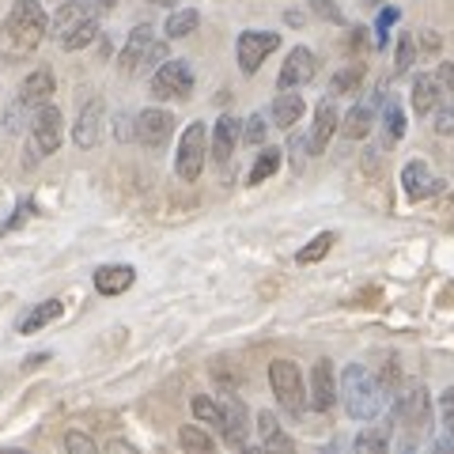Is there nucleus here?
Returning a JSON list of instances; mask_svg holds the SVG:
<instances>
[{"label": "nucleus", "instance_id": "nucleus-1", "mask_svg": "<svg viewBox=\"0 0 454 454\" xmlns=\"http://www.w3.org/2000/svg\"><path fill=\"white\" fill-rule=\"evenodd\" d=\"M340 397H345L348 417H356V420H375L387 409V390H382V382L364 364L345 367V375H340Z\"/></svg>", "mask_w": 454, "mask_h": 454}, {"label": "nucleus", "instance_id": "nucleus-2", "mask_svg": "<svg viewBox=\"0 0 454 454\" xmlns=\"http://www.w3.org/2000/svg\"><path fill=\"white\" fill-rule=\"evenodd\" d=\"M50 31V20L46 12H42L38 0H16L4 20V38L12 42V50H35L42 38H46Z\"/></svg>", "mask_w": 454, "mask_h": 454}, {"label": "nucleus", "instance_id": "nucleus-3", "mask_svg": "<svg viewBox=\"0 0 454 454\" xmlns=\"http://www.w3.org/2000/svg\"><path fill=\"white\" fill-rule=\"evenodd\" d=\"M269 382H273V394L284 413L300 417L303 405H307V390H303V375L300 367H295L292 360H273L269 364Z\"/></svg>", "mask_w": 454, "mask_h": 454}, {"label": "nucleus", "instance_id": "nucleus-4", "mask_svg": "<svg viewBox=\"0 0 454 454\" xmlns=\"http://www.w3.org/2000/svg\"><path fill=\"white\" fill-rule=\"evenodd\" d=\"M205 148H208V133H205V121H190L186 133L178 140V152H175V170L182 182H197L205 170Z\"/></svg>", "mask_w": 454, "mask_h": 454}, {"label": "nucleus", "instance_id": "nucleus-5", "mask_svg": "<svg viewBox=\"0 0 454 454\" xmlns=\"http://www.w3.org/2000/svg\"><path fill=\"white\" fill-rule=\"evenodd\" d=\"M152 95L160 98V103H167V98H190L193 95V68L190 61H182V57H175V61H163L160 68H155L152 76Z\"/></svg>", "mask_w": 454, "mask_h": 454}, {"label": "nucleus", "instance_id": "nucleus-6", "mask_svg": "<svg viewBox=\"0 0 454 454\" xmlns=\"http://www.w3.org/2000/svg\"><path fill=\"white\" fill-rule=\"evenodd\" d=\"M61 140H65L61 110H57L53 103L38 106L35 118H31V145H35V152H38V155H50V152L61 148Z\"/></svg>", "mask_w": 454, "mask_h": 454}, {"label": "nucleus", "instance_id": "nucleus-7", "mask_svg": "<svg viewBox=\"0 0 454 454\" xmlns=\"http://www.w3.org/2000/svg\"><path fill=\"white\" fill-rule=\"evenodd\" d=\"M394 417H397V424H402V428H409V432L420 435L424 428H428V420H432V397H428V390H424V387L402 390V394H397Z\"/></svg>", "mask_w": 454, "mask_h": 454}, {"label": "nucleus", "instance_id": "nucleus-8", "mask_svg": "<svg viewBox=\"0 0 454 454\" xmlns=\"http://www.w3.org/2000/svg\"><path fill=\"white\" fill-rule=\"evenodd\" d=\"M277 46H280L277 31H243V35H239V68H243L247 76H254L262 68V61Z\"/></svg>", "mask_w": 454, "mask_h": 454}, {"label": "nucleus", "instance_id": "nucleus-9", "mask_svg": "<svg viewBox=\"0 0 454 454\" xmlns=\"http://www.w3.org/2000/svg\"><path fill=\"white\" fill-rule=\"evenodd\" d=\"M106 8H114V0H65L61 12L53 16V35L65 38L73 27L88 23V20H98Z\"/></svg>", "mask_w": 454, "mask_h": 454}, {"label": "nucleus", "instance_id": "nucleus-10", "mask_svg": "<svg viewBox=\"0 0 454 454\" xmlns=\"http://www.w3.org/2000/svg\"><path fill=\"white\" fill-rule=\"evenodd\" d=\"M315 73H318L315 53H310L307 46H295V50L288 53V61L280 65L277 83H280V91H295V88H303V83L315 80Z\"/></svg>", "mask_w": 454, "mask_h": 454}, {"label": "nucleus", "instance_id": "nucleus-11", "mask_svg": "<svg viewBox=\"0 0 454 454\" xmlns=\"http://www.w3.org/2000/svg\"><path fill=\"white\" fill-rule=\"evenodd\" d=\"M170 133H175V114H167L160 106L137 114V140L145 148H163Z\"/></svg>", "mask_w": 454, "mask_h": 454}, {"label": "nucleus", "instance_id": "nucleus-12", "mask_svg": "<svg viewBox=\"0 0 454 454\" xmlns=\"http://www.w3.org/2000/svg\"><path fill=\"white\" fill-rule=\"evenodd\" d=\"M103 121H106V106L103 98H88L80 106V118H76V129H73V140L80 148H95L103 140Z\"/></svg>", "mask_w": 454, "mask_h": 454}, {"label": "nucleus", "instance_id": "nucleus-13", "mask_svg": "<svg viewBox=\"0 0 454 454\" xmlns=\"http://www.w3.org/2000/svg\"><path fill=\"white\" fill-rule=\"evenodd\" d=\"M337 382H333V364L330 360H318L315 372H310V409H318V413H330L333 402H337Z\"/></svg>", "mask_w": 454, "mask_h": 454}, {"label": "nucleus", "instance_id": "nucleus-14", "mask_svg": "<svg viewBox=\"0 0 454 454\" xmlns=\"http://www.w3.org/2000/svg\"><path fill=\"white\" fill-rule=\"evenodd\" d=\"M402 186H405V197L424 201V197L439 193V178H432V170L424 167L420 160H413V163H405V170H402Z\"/></svg>", "mask_w": 454, "mask_h": 454}, {"label": "nucleus", "instance_id": "nucleus-15", "mask_svg": "<svg viewBox=\"0 0 454 454\" xmlns=\"http://www.w3.org/2000/svg\"><path fill=\"white\" fill-rule=\"evenodd\" d=\"M50 95H53V73H46V68H38V73H31L23 80V88H20V103L23 110H38V106H46L50 103Z\"/></svg>", "mask_w": 454, "mask_h": 454}, {"label": "nucleus", "instance_id": "nucleus-16", "mask_svg": "<svg viewBox=\"0 0 454 454\" xmlns=\"http://www.w3.org/2000/svg\"><path fill=\"white\" fill-rule=\"evenodd\" d=\"M337 110H333V103H318V110H315V125H310V137H307V148H310V155H318V152H325V145H330V137L337 133Z\"/></svg>", "mask_w": 454, "mask_h": 454}, {"label": "nucleus", "instance_id": "nucleus-17", "mask_svg": "<svg viewBox=\"0 0 454 454\" xmlns=\"http://www.w3.org/2000/svg\"><path fill=\"white\" fill-rule=\"evenodd\" d=\"M152 46H155L152 27H148V23L133 27V35H129V42H125V50H121V73H137L140 61L148 57V50H152Z\"/></svg>", "mask_w": 454, "mask_h": 454}, {"label": "nucleus", "instance_id": "nucleus-18", "mask_svg": "<svg viewBox=\"0 0 454 454\" xmlns=\"http://www.w3.org/2000/svg\"><path fill=\"white\" fill-rule=\"evenodd\" d=\"M227 439V447H239V450H247V405L239 402V397H231V402L223 405V432Z\"/></svg>", "mask_w": 454, "mask_h": 454}, {"label": "nucleus", "instance_id": "nucleus-19", "mask_svg": "<svg viewBox=\"0 0 454 454\" xmlns=\"http://www.w3.org/2000/svg\"><path fill=\"white\" fill-rule=\"evenodd\" d=\"M133 265H103V269H95V288L103 292V295H121L125 288H133Z\"/></svg>", "mask_w": 454, "mask_h": 454}, {"label": "nucleus", "instance_id": "nucleus-20", "mask_svg": "<svg viewBox=\"0 0 454 454\" xmlns=\"http://www.w3.org/2000/svg\"><path fill=\"white\" fill-rule=\"evenodd\" d=\"M212 155H216V163H227L231 160V152L239 145V121L231 118V114H223V118L216 121V129H212Z\"/></svg>", "mask_w": 454, "mask_h": 454}, {"label": "nucleus", "instance_id": "nucleus-21", "mask_svg": "<svg viewBox=\"0 0 454 454\" xmlns=\"http://www.w3.org/2000/svg\"><path fill=\"white\" fill-rule=\"evenodd\" d=\"M303 95L300 91H280L273 98V125H280V129H292L295 121L303 118Z\"/></svg>", "mask_w": 454, "mask_h": 454}, {"label": "nucleus", "instance_id": "nucleus-22", "mask_svg": "<svg viewBox=\"0 0 454 454\" xmlns=\"http://www.w3.org/2000/svg\"><path fill=\"white\" fill-rule=\"evenodd\" d=\"M53 318H61V303L46 300V303H38L35 310H27V315L20 318V333H38L42 325H50Z\"/></svg>", "mask_w": 454, "mask_h": 454}, {"label": "nucleus", "instance_id": "nucleus-23", "mask_svg": "<svg viewBox=\"0 0 454 454\" xmlns=\"http://www.w3.org/2000/svg\"><path fill=\"white\" fill-rule=\"evenodd\" d=\"M197 23H201V16H197V8H178L167 16V38H190L197 31Z\"/></svg>", "mask_w": 454, "mask_h": 454}, {"label": "nucleus", "instance_id": "nucleus-24", "mask_svg": "<svg viewBox=\"0 0 454 454\" xmlns=\"http://www.w3.org/2000/svg\"><path fill=\"white\" fill-rule=\"evenodd\" d=\"M439 98L443 95H439V88H435V76H417V83H413V110L417 114H432Z\"/></svg>", "mask_w": 454, "mask_h": 454}, {"label": "nucleus", "instance_id": "nucleus-25", "mask_svg": "<svg viewBox=\"0 0 454 454\" xmlns=\"http://www.w3.org/2000/svg\"><path fill=\"white\" fill-rule=\"evenodd\" d=\"M372 110H367V106H352L348 110V118L345 121H340V133H345L348 140H364L367 133H372Z\"/></svg>", "mask_w": 454, "mask_h": 454}, {"label": "nucleus", "instance_id": "nucleus-26", "mask_svg": "<svg viewBox=\"0 0 454 454\" xmlns=\"http://www.w3.org/2000/svg\"><path fill=\"white\" fill-rule=\"evenodd\" d=\"M178 443H182V450H190V454H208L212 447H216V439H212L205 428H197V424H186V428L178 432Z\"/></svg>", "mask_w": 454, "mask_h": 454}, {"label": "nucleus", "instance_id": "nucleus-27", "mask_svg": "<svg viewBox=\"0 0 454 454\" xmlns=\"http://www.w3.org/2000/svg\"><path fill=\"white\" fill-rule=\"evenodd\" d=\"M333 243H337V235L333 231H322V235H315V239H310V243L300 250V254H295V262H300V265H310V262H322L325 258V254H330L333 250Z\"/></svg>", "mask_w": 454, "mask_h": 454}, {"label": "nucleus", "instance_id": "nucleus-28", "mask_svg": "<svg viewBox=\"0 0 454 454\" xmlns=\"http://www.w3.org/2000/svg\"><path fill=\"white\" fill-rule=\"evenodd\" d=\"M277 167H280V148H269V145H265V152L258 155V163L250 167V186H258V182L273 178Z\"/></svg>", "mask_w": 454, "mask_h": 454}, {"label": "nucleus", "instance_id": "nucleus-29", "mask_svg": "<svg viewBox=\"0 0 454 454\" xmlns=\"http://www.w3.org/2000/svg\"><path fill=\"white\" fill-rule=\"evenodd\" d=\"M193 417L205 420V424H212L216 432H223V405H216L212 397H205V394L193 397Z\"/></svg>", "mask_w": 454, "mask_h": 454}, {"label": "nucleus", "instance_id": "nucleus-30", "mask_svg": "<svg viewBox=\"0 0 454 454\" xmlns=\"http://www.w3.org/2000/svg\"><path fill=\"white\" fill-rule=\"evenodd\" d=\"M95 35H98V20H88V23L73 27V31L61 38V46L65 50H83V46H91V42H95Z\"/></svg>", "mask_w": 454, "mask_h": 454}, {"label": "nucleus", "instance_id": "nucleus-31", "mask_svg": "<svg viewBox=\"0 0 454 454\" xmlns=\"http://www.w3.org/2000/svg\"><path fill=\"white\" fill-rule=\"evenodd\" d=\"M258 432H262L265 447H288V435L280 432V424H277L273 413H258Z\"/></svg>", "mask_w": 454, "mask_h": 454}, {"label": "nucleus", "instance_id": "nucleus-32", "mask_svg": "<svg viewBox=\"0 0 454 454\" xmlns=\"http://www.w3.org/2000/svg\"><path fill=\"white\" fill-rule=\"evenodd\" d=\"M439 413H443V439H439V447H454V387L439 397Z\"/></svg>", "mask_w": 454, "mask_h": 454}, {"label": "nucleus", "instance_id": "nucleus-33", "mask_svg": "<svg viewBox=\"0 0 454 454\" xmlns=\"http://www.w3.org/2000/svg\"><path fill=\"white\" fill-rule=\"evenodd\" d=\"M360 80H364V65H352V68H345V73L333 76L330 88H333V95H352L360 88Z\"/></svg>", "mask_w": 454, "mask_h": 454}, {"label": "nucleus", "instance_id": "nucleus-34", "mask_svg": "<svg viewBox=\"0 0 454 454\" xmlns=\"http://www.w3.org/2000/svg\"><path fill=\"white\" fill-rule=\"evenodd\" d=\"M390 443V428L382 424V428H367L356 435V450H387Z\"/></svg>", "mask_w": 454, "mask_h": 454}, {"label": "nucleus", "instance_id": "nucleus-35", "mask_svg": "<svg viewBox=\"0 0 454 454\" xmlns=\"http://www.w3.org/2000/svg\"><path fill=\"white\" fill-rule=\"evenodd\" d=\"M432 76H435V88H439V95H443V98H454V65H450V61H443V65H439Z\"/></svg>", "mask_w": 454, "mask_h": 454}, {"label": "nucleus", "instance_id": "nucleus-36", "mask_svg": "<svg viewBox=\"0 0 454 454\" xmlns=\"http://www.w3.org/2000/svg\"><path fill=\"white\" fill-rule=\"evenodd\" d=\"M65 450H73V454H95V439L83 435V432H68L65 435Z\"/></svg>", "mask_w": 454, "mask_h": 454}, {"label": "nucleus", "instance_id": "nucleus-37", "mask_svg": "<svg viewBox=\"0 0 454 454\" xmlns=\"http://www.w3.org/2000/svg\"><path fill=\"white\" fill-rule=\"evenodd\" d=\"M243 137H247V145H265V118L262 114H250Z\"/></svg>", "mask_w": 454, "mask_h": 454}, {"label": "nucleus", "instance_id": "nucleus-38", "mask_svg": "<svg viewBox=\"0 0 454 454\" xmlns=\"http://www.w3.org/2000/svg\"><path fill=\"white\" fill-rule=\"evenodd\" d=\"M310 12L322 20H330V23H345V16H340V8L333 4V0H310Z\"/></svg>", "mask_w": 454, "mask_h": 454}, {"label": "nucleus", "instance_id": "nucleus-39", "mask_svg": "<svg viewBox=\"0 0 454 454\" xmlns=\"http://www.w3.org/2000/svg\"><path fill=\"white\" fill-rule=\"evenodd\" d=\"M163 61H167V46H163V42H155V46L148 50V57H145V61H140L137 73H148V68H160Z\"/></svg>", "mask_w": 454, "mask_h": 454}, {"label": "nucleus", "instance_id": "nucleus-40", "mask_svg": "<svg viewBox=\"0 0 454 454\" xmlns=\"http://www.w3.org/2000/svg\"><path fill=\"white\" fill-rule=\"evenodd\" d=\"M413 65V38H402V46H397V73H405V68Z\"/></svg>", "mask_w": 454, "mask_h": 454}, {"label": "nucleus", "instance_id": "nucleus-41", "mask_svg": "<svg viewBox=\"0 0 454 454\" xmlns=\"http://www.w3.org/2000/svg\"><path fill=\"white\" fill-rule=\"evenodd\" d=\"M435 133H443V137H450V133H454V106H450V110L443 106V110L435 114Z\"/></svg>", "mask_w": 454, "mask_h": 454}, {"label": "nucleus", "instance_id": "nucleus-42", "mask_svg": "<svg viewBox=\"0 0 454 454\" xmlns=\"http://www.w3.org/2000/svg\"><path fill=\"white\" fill-rule=\"evenodd\" d=\"M387 125H390V137H394V140L405 133V118H402V110H397L394 103H390V110H387Z\"/></svg>", "mask_w": 454, "mask_h": 454}, {"label": "nucleus", "instance_id": "nucleus-43", "mask_svg": "<svg viewBox=\"0 0 454 454\" xmlns=\"http://www.w3.org/2000/svg\"><path fill=\"white\" fill-rule=\"evenodd\" d=\"M394 23H397V8H382L379 27H375V31H379V46H382V42H387V27H394Z\"/></svg>", "mask_w": 454, "mask_h": 454}, {"label": "nucleus", "instance_id": "nucleus-44", "mask_svg": "<svg viewBox=\"0 0 454 454\" xmlns=\"http://www.w3.org/2000/svg\"><path fill=\"white\" fill-rule=\"evenodd\" d=\"M152 4H160V8H175V0H152Z\"/></svg>", "mask_w": 454, "mask_h": 454}]
</instances>
